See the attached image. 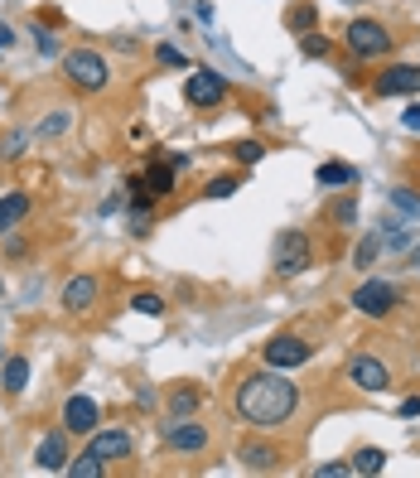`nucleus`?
Wrapping results in <instances>:
<instances>
[{"label": "nucleus", "mask_w": 420, "mask_h": 478, "mask_svg": "<svg viewBox=\"0 0 420 478\" xmlns=\"http://www.w3.org/2000/svg\"><path fill=\"white\" fill-rule=\"evenodd\" d=\"M309 353H315V343H305L299 333H275L271 343H261V357H266V367H305Z\"/></svg>", "instance_id": "nucleus-8"}, {"label": "nucleus", "mask_w": 420, "mask_h": 478, "mask_svg": "<svg viewBox=\"0 0 420 478\" xmlns=\"http://www.w3.org/2000/svg\"><path fill=\"white\" fill-rule=\"evenodd\" d=\"M25 387H29V357H10V363H5V391H10V397H20Z\"/></svg>", "instance_id": "nucleus-21"}, {"label": "nucleus", "mask_w": 420, "mask_h": 478, "mask_svg": "<svg viewBox=\"0 0 420 478\" xmlns=\"http://www.w3.org/2000/svg\"><path fill=\"white\" fill-rule=\"evenodd\" d=\"M184 97H189L194 112H218L227 102V78L218 68H194V73L184 78Z\"/></svg>", "instance_id": "nucleus-5"}, {"label": "nucleus", "mask_w": 420, "mask_h": 478, "mask_svg": "<svg viewBox=\"0 0 420 478\" xmlns=\"http://www.w3.org/2000/svg\"><path fill=\"white\" fill-rule=\"evenodd\" d=\"M401 126H406V130H420V102H416V106H411V112H406V116H401Z\"/></svg>", "instance_id": "nucleus-36"}, {"label": "nucleus", "mask_w": 420, "mask_h": 478, "mask_svg": "<svg viewBox=\"0 0 420 478\" xmlns=\"http://www.w3.org/2000/svg\"><path fill=\"white\" fill-rule=\"evenodd\" d=\"M237 174H218V179H208V189H203V198H232L237 194Z\"/></svg>", "instance_id": "nucleus-26"}, {"label": "nucleus", "mask_w": 420, "mask_h": 478, "mask_svg": "<svg viewBox=\"0 0 420 478\" xmlns=\"http://www.w3.org/2000/svg\"><path fill=\"white\" fill-rule=\"evenodd\" d=\"M130 309H136V314H155V319H160V314H164V300H160L155 290H140L136 300H130Z\"/></svg>", "instance_id": "nucleus-29"}, {"label": "nucleus", "mask_w": 420, "mask_h": 478, "mask_svg": "<svg viewBox=\"0 0 420 478\" xmlns=\"http://www.w3.org/2000/svg\"><path fill=\"white\" fill-rule=\"evenodd\" d=\"M237 459H242V469H251V474H271V469H281V449L266 445V440H247V445L237 449Z\"/></svg>", "instance_id": "nucleus-15"}, {"label": "nucleus", "mask_w": 420, "mask_h": 478, "mask_svg": "<svg viewBox=\"0 0 420 478\" xmlns=\"http://www.w3.org/2000/svg\"><path fill=\"white\" fill-rule=\"evenodd\" d=\"M102 421V411H97V401L92 397H68L63 401V430L68 435H92Z\"/></svg>", "instance_id": "nucleus-12"}, {"label": "nucleus", "mask_w": 420, "mask_h": 478, "mask_svg": "<svg viewBox=\"0 0 420 478\" xmlns=\"http://www.w3.org/2000/svg\"><path fill=\"white\" fill-rule=\"evenodd\" d=\"M29 208H34L29 194H5V198H0V237L15 232V227L29 218Z\"/></svg>", "instance_id": "nucleus-16"}, {"label": "nucleus", "mask_w": 420, "mask_h": 478, "mask_svg": "<svg viewBox=\"0 0 420 478\" xmlns=\"http://www.w3.org/2000/svg\"><path fill=\"white\" fill-rule=\"evenodd\" d=\"M343 5H357V0H343Z\"/></svg>", "instance_id": "nucleus-39"}, {"label": "nucleus", "mask_w": 420, "mask_h": 478, "mask_svg": "<svg viewBox=\"0 0 420 478\" xmlns=\"http://www.w3.org/2000/svg\"><path fill=\"white\" fill-rule=\"evenodd\" d=\"M232 155H237V164H261V155H266V146H261V140H237Z\"/></svg>", "instance_id": "nucleus-31"}, {"label": "nucleus", "mask_w": 420, "mask_h": 478, "mask_svg": "<svg viewBox=\"0 0 420 478\" xmlns=\"http://www.w3.org/2000/svg\"><path fill=\"white\" fill-rule=\"evenodd\" d=\"M348 305H353L363 319H387L396 309V285L391 281H363L353 295H348Z\"/></svg>", "instance_id": "nucleus-7"}, {"label": "nucleus", "mask_w": 420, "mask_h": 478, "mask_svg": "<svg viewBox=\"0 0 420 478\" xmlns=\"http://www.w3.org/2000/svg\"><path fill=\"white\" fill-rule=\"evenodd\" d=\"M63 82H68L73 92H102L106 82H112V63H106L97 49L78 44V49L63 54Z\"/></svg>", "instance_id": "nucleus-3"}, {"label": "nucleus", "mask_w": 420, "mask_h": 478, "mask_svg": "<svg viewBox=\"0 0 420 478\" xmlns=\"http://www.w3.org/2000/svg\"><path fill=\"white\" fill-rule=\"evenodd\" d=\"M34 44H39V54H58V39H54V34H44V29H34Z\"/></svg>", "instance_id": "nucleus-34"}, {"label": "nucleus", "mask_w": 420, "mask_h": 478, "mask_svg": "<svg viewBox=\"0 0 420 478\" xmlns=\"http://www.w3.org/2000/svg\"><path fill=\"white\" fill-rule=\"evenodd\" d=\"M97 290H102L97 276H73L63 285V295H58V305H63L68 314H88V309L97 305Z\"/></svg>", "instance_id": "nucleus-13"}, {"label": "nucleus", "mask_w": 420, "mask_h": 478, "mask_svg": "<svg viewBox=\"0 0 420 478\" xmlns=\"http://www.w3.org/2000/svg\"><path fill=\"white\" fill-rule=\"evenodd\" d=\"M140 184H146V194H150V198H170V194H174V170H170L164 160H155L150 170L140 174Z\"/></svg>", "instance_id": "nucleus-17"}, {"label": "nucleus", "mask_w": 420, "mask_h": 478, "mask_svg": "<svg viewBox=\"0 0 420 478\" xmlns=\"http://www.w3.org/2000/svg\"><path fill=\"white\" fill-rule=\"evenodd\" d=\"M160 58H164V63H174V68H184V54L170 49V44H160Z\"/></svg>", "instance_id": "nucleus-35"}, {"label": "nucleus", "mask_w": 420, "mask_h": 478, "mask_svg": "<svg viewBox=\"0 0 420 478\" xmlns=\"http://www.w3.org/2000/svg\"><path fill=\"white\" fill-rule=\"evenodd\" d=\"M34 464L49 474H63L68 469V430H49V435L39 440V449H34Z\"/></svg>", "instance_id": "nucleus-14"}, {"label": "nucleus", "mask_w": 420, "mask_h": 478, "mask_svg": "<svg viewBox=\"0 0 420 478\" xmlns=\"http://www.w3.org/2000/svg\"><path fill=\"white\" fill-rule=\"evenodd\" d=\"M295 406H299V391H295V382L281 377V367L251 373V377H242V387H237V415L256 430L285 425L295 415Z\"/></svg>", "instance_id": "nucleus-1"}, {"label": "nucleus", "mask_w": 420, "mask_h": 478, "mask_svg": "<svg viewBox=\"0 0 420 478\" xmlns=\"http://www.w3.org/2000/svg\"><path fill=\"white\" fill-rule=\"evenodd\" d=\"M411 266H420V247H416V252H411Z\"/></svg>", "instance_id": "nucleus-38"}, {"label": "nucleus", "mask_w": 420, "mask_h": 478, "mask_svg": "<svg viewBox=\"0 0 420 478\" xmlns=\"http://www.w3.org/2000/svg\"><path fill=\"white\" fill-rule=\"evenodd\" d=\"M88 454H97L102 464H112V459H130V454H136V440H130V430H92Z\"/></svg>", "instance_id": "nucleus-11"}, {"label": "nucleus", "mask_w": 420, "mask_h": 478, "mask_svg": "<svg viewBox=\"0 0 420 478\" xmlns=\"http://www.w3.org/2000/svg\"><path fill=\"white\" fill-rule=\"evenodd\" d=\"M315 20H319V10L309 5V0H299V5H290V15H285V25H290L295 34H309V29H315Z\"/></svg>", "instance_id": "nucleus-22"}, {"label": "nucleus", "mask_w": 420, "mask_h": 478, "mask_svg": "<svg viewBox=\"0 0 420 478\" xmlns=\"http://www.w3.org/2000/svg\"><path fill=\"white\" fill-rule=\"evenodd\" d=\"M102 469H106V464L97 459V454H88V449H82V454H78L73 464H68L63 474H68V478H102Z\"/></svg>", "instance_id": "nucleus-23"}, {"label": "nucleus", "mask_w": 420, "mask_h": 478, "mask_svg": "<svg viewBox=\"0 0 420 478\" xmlns=\"http://www.w3.org/2000/svg\"><path fill=\"white\" fill-rule=\"evenodd\" d=\"M343 44H348V54H357V58H382V54H391V34L382 20H348V29H343Z\"/></svg>", "instance_id": "nucleus-4"}, {"label": "nucleus", "mask_w": 420, "mask_h": 478, "mask_svg": "<svg viewBox=\"0 0 420 478\" xmlns=\"http://www.w3.org/2000/svg\"><path fill=\"white\" fill-rule=\"evenodd\" d=\"M391 203L406 213V218H420V194H411L406 184H401V189H391Z\"/></svg>", "instance_id": "nucleus-30"}, {"label": "nucleus", "mask_w": 420, "mask_h": 478, "mask_svg": "<svg viewBox=\"0 0 420 478\" xmlns=\"http://www.w3.org/2000/svg\"><path fill=\"white\" fill-rule=\"evenodd\" d=\"M329 222H339V227H353V222H357V198H353V194L333 198V208H329Z\"/></svg>", "instance_id": "nucleus-24"}, {"label": "nucleus", "mask_w": 420, "mask_h": 478, "mask_svg": "<svg viewBox=\"0 0 420 478\" xmlns=\"http://www.w3.org/2000/svg\"><path fill=\"white\" fill-rule=\"evenodd\" d=\"M348 464H353V474H363V478H377L382 469H387V454H382V449H357L353 454V459H348Z\"/></svg>", "instance_id": "nucleus-20"}, {"label": "nucleus", "mask_w": 420, "mask_h": 478, "mask_svg": "<svg viewBox=\"0 0 420 478\" xmlns=\"http://www.w3.org/2000/svg\"><path fill=\"white\" fill-rule=\"evenodd\" d=\"M10 44H15V29H10V25H0V49H10Z\"/></svg>", "instance_id": "nucleus-37"}, {"label": "nucleus", "mask_w": 420, "mask_h": 478, "mask_svg": "<svg viewBox=\"0 0 420 478\" xmlns=\"http://www.w3.org/2000/svg\"><path fill=\"white\" fill-rule=\"evenodd\" d=\"M377 256H382V237L372 232V237H363V242H357V252H353V266H357V271H367Z\"/></svg>", "instance_id": "nucleus-25"}, {"label": "nucleus", "mask_w": 420, "mask_h": 478, "mask_svg": "<svg viewBox=\"0 0 420 478\" xmlns=\"http://www.w3.org/2000/svg\"><path fill=\"white\" fill-rule=\"evenodd\" d=\"M372 92L377 97H411V92H420V63H391L387 73L372 78Z\"/></svg>", "instance_id": "nucleus-9"}, {"label": "nucleus", "mask_w": 420, "mask_h": 478, "mask_svg": "<svg viewBox=\"0 0 420 478\" xmlns=\"http://www.w3.org/2000/svg\"><path fill=\"white\" fill-rule=\"evenodd\" d=\"M348 474H353V464H348V459H329V464H319V469H315V478H348Z\"/></svg>", "instance_id": "nucleus-33"}, {"label": "nucleus", "mask_w": 420, "mask_h": 478, "mask_svg": "<svg viewBox=\"0 0 420 478\" xmlns=\"http://www.w3.org/2000/svg\"><path fill=\"white\" fill-rule=\"evenodd\" d=\"M25 130H15V136H5V140H0V155H5V160H20V155H25Z\"/></svg>", "instance_id": "nucleus-32"}, {"label": "nucleus", "mask_w": 420, "mask_h": 478, "mask_svg": "<svg viewBox=\"0 0 420 478\" xmlns=\"http://www.w3.org/2000/svg\"><path fill=\"white\" fill-rule=\"evenodd\" d=\"M348 382H353L357 391H387L391 387V373H387V363H382V357L357 353V357H348Z\"/></svg>", "instance_id": "nucleus-10"}, {"label": "nucleus", "mask_w": 420, "mask_h": 478, "mask_svg": "<svg viewBox=\"0 0 420 478\" xmlns=\"http://www.w3.org/2000/svg\"><path fill=\"white\" fill-rule=\"evenodd\" d=\"M271 266H275V276H305L309 266H315V242H309V232L305 227H285V232H275V242H271Z\"/></svg>", "instance_id": "nucleus-2"}, {"label": "nucleus", "mask_w": 420, "mask_h": 478, "mask_svg": "<svg viewBox=\"0 0 420 478\" xmlns=\"http://www.w3.org/2000/svg\"><path fill=\"white\" fill-rule=\"evenodd\" d=\"M68 126H73V116H68V112H54L49 122H39V130H34V136H39V140H54V136H63Z\"/></svg>", "instance_id": "nucleus-27"}, {"label": "nucleus", "mask_w": 420, "mask_h": 478, "mask_svg": "<svg viewBox=\"0 0 420 478\" xmlns=\"http://www.w3.org/2000/svg\"><path fill=\"white\" fill-rule=\"evenodd\" d=\"M198 406H203V391L194 382H179L170 391V415H198Z\"/></svg>", "instance_id": "nucleus-19"}, {"label": "nucleus", "mask_w": 420, "mask_h": 478, "mask_svg": "<svg viewBox=\"0 0 420 478\" xmlns=\"http://www.w3.org/2000/svg\"><path fill=\"white\" fill-rule=\"evenodd\" d=\"M160 435H164V445H170L174 454H203L208 449V425L194 421V415H170Z\"/></svg>", "instance_id": "nucleus-6"}, {"label": "nucleus", "mask_w": 420, "mask_h": 478, "mask_svg": "<svg viewBox=\"0 0 420 478\" xmlns=\"http://www.w3.org/2000/svg\"><path fill=\"white\" fill-rule=\"evenodd\" d=\"M319 184L323 189H353L357 184V170H353V164H343V160H329V164H319Z\"/></svg>", "instance_id": "nucleus-18"}, {"label": "nucleus", "mask_w": 420, "mask_h": 478, "mask_svg": "<svg viewBox=\"0 0 420 478\" xmlns=\"http://www.w3.org/2000/svg\"><path fill=\"white\" fill-rule=\"evenodd\" d=\"M299 54H305V58H329V39H323V34H315V29L299 34Z\"/></svg>", "instance_id": "nucleus-28"}]
</instances>
